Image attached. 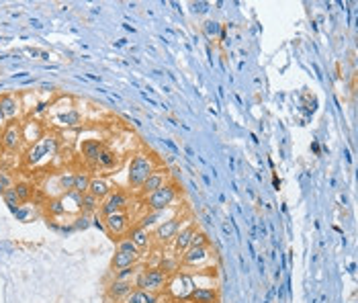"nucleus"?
<instances>
[{
    "label": "nucleus",
    "mask_w": 358,
    "mask_h": 303,
    "mask_svg": "<svg viewBox=\"0 0 358 303\" xmlns=\"http://www.w3.org/2000/svg\"><path fill=\"white\" fill-rule=\"evenodd\" d=\"M60 147V139L56 135H43L39 141H35L29 152H27V162L29 164H39L45 158H51Z\"/></svg>",
    "instance_id": "nucleus-1"
},
{
    "label": "nucleus",
    "mask_w": 358,
    "mask_h": 303,
    "mask_svg": "<svg viewBox=\"0 0 358 303\" xmlns=\"http://www.w3.org/2000/svg\"><path fill=\"white\" fill-rule=\"evenodd\" d=\"M176 199V186L174 184H162L158 191L147 195V207L151 211H164L168 209Z\"/></svg>",
    "instance_id": "nucleus-2"
},
{
    "label": "nucleus",
    "mask_w": 358,
    "mask_h": 303,
    "mask_svg": "<svg viewBox=\"0 0 358 303\" xmlns=\"http://www.w3.org/2000/svg\"><path fill=\"white\" fill-rule=\"evenodd\" d=\"M151 172H153L151 160L143 154H137L129 164V184L131 186H141Z\"/></svg>",
    "instance_id": "nucleus-3"
},
{
    "label": "nucleus",
    "mask_w": 358,
    "mask_h": 303,
    "mask_svg": "<svg viewBox=\"0 0 358 303\" xmlns=\"http://www.w3.org/2000/svg\"><path fill=\"white\" fill-rule=\"evenodd\" d=\"M125 205H127V197H125L121 191H115V193H111V195L105 199V203L100 205V213L107 217V215L119 213L121 209H125Z\"/></svg>",
    "instance_id": "nucleus-4"
},
{
    "label": "nucleus",
    "mask_w": 358,
    "mask_h": 303,
    "mask_svg": "<svg viewBox=\"0 0 358 303\" xmlns=\"http://www.w3.org/2000/svg\"><path fill=\"white\" fill-rule=\"evenodd\" d=\"M105 228L109 234L113 236H121L127 232L129 228V215L125 211H119V213H113V215H107L105 217Z\"/></svg>",
    "instance_id": "nucleus-5"
},
{
    "label": "nucleus",
    "mask_w": 358,
    "mask_h": 303,
    "mask_svg": "<svg viewBox=\"0 0 358 303\" xmlns=\"http://www.w3.org/2000/svg\"><path fill=\"white\" fill-rule=\"evenodd\" d=\"M21 141H23V127H21V123H17V121L9 123L7 129H5V133H3V145L7 149H17L21 145Z\"/></svg>",
    "instance_id": "nucleus-6"
},
{
    "label": "nucleus",
    "mask_w": 358,
    "mask_h": 303,
    "mask_svg": "<svg viewBox=\"0 0 358 303\" xmlns=\"http://www.w3.org/2000/svg\"><path fill=\"white\" fill-rule=\"evenodd\" d=\"M166 285V273L160 269H149L145 271V291L153 293V291H160Z\"/></svg>",
    "instance_id": "nucleus-7"
},
{
    "label": "nucleus",
    "mask_w": 358,
    "mask_h": 303,
    "mask_svg": "<svg viewBox=\"0 0 358 303\" xmlns=\"http://www.w3.org/2000/svg\"><path fill=\"white\" fill-rule=\"evenodd\" d=\"M0 111H3L5 119H15L19 115V100L13 94H3L0 96Z\"/></svg>",
    "instance_id": "nucleus-8"
},
{
    "label": "nucleus",
    "mask_w": 358,
    "mask_h": 303,
    "mask_svg": "<svg viewBox=\"0 0 358 303\" xmlns=\"http://www.w3.org/2000/svg\"><path fill=\"white\" fill-rule=\"evenodd\" d=\"M188 301H194V303H215L217 301V291L215 289H192L190 295L186 297Z\"/></svg>",
    "instance_id": "nucleus-9"
},
{
    "label": "nucleus",
    "mask_w": 358,
    "mask_h": 303,
    "mask_svg": "<svg viewBox=\"0 0 358 303\" xmlns=\"http://www.w3.org/2000/svg\"><path fill=\"white\" fill-rule=\"evenodd\" d=\"M88 193H90V195H94V197L100 201V199H107L113 191H111V184H109L105 178H90Z\"/></svg>",
    "instance_id": "nucleus-10"
},
{
    "label": "nucleus",
    "mask_w": 358,
    "mask_h": 303,
    "mask_svg": "<svg viewBox=\"0 0 358 303\" xmlns=\"http://www.w3.org/2000/svg\"><path fill=\"white\" fill-rule=\"evenodd\" d=\"M178 228H180V221H178V219H168V221H164V223L158 228L156 236H158V240H160V242H168V240L176 238Z\"/></svg>",
    "instance_id": "nucleus-11"
},
{
    "label": "nucleus",
    "mask_w": 358,
    "mask_h": 303,
    "mask_svg": "<svg viewBox=\"0 0 358 303\" xmlns=\"http://www.w3.org/2000/svg\"><path fill=\"white\" fill-rule=\"evenodd\" d=\"M207 246H196V248H188L184 254V262L186 264H201L205 258H207Z\"/></svg>",
    "instance_id": "nucleus-12"
},
{
    "label": "nucleus",
    "mask_w": 358,
    "mask_h": 303,
    "mask_svg": "<svg viewBox=\"0 0 358 303\" xmlns=\"http://www.w3.org/2000/svg\"><path fill=\"white\" fill-rule=\"evenodd\" d=\"M105 149L102 147V143L98 139H88L82 143V154L86 156V160H96L98 162V156H100V152Z\"/></svg>",
    "instance_id": "nucleus-13"
},
{
    "label": "nucleus",
    "mask_w": 358,
    "mask_h": 303,
    "mask_svg": "<svg viewBox=\"0 0 358 303\" xmlns=\"http://www.w3.org/2000/svg\"><path fill=\"white\" fill-rule=\"evenodd\" d=\"M135 260H137V254H127V252L117 250V254L113 256L111 264H113V269H119V271H121V269H129V267H133Z\"/></svg>",
    "instance_id": "nucleus-14"
},
{
    "label": "nucleus",
    "mask_w": 358,
    "mask_h": 303,
    "mask_svg": "<svg viewBox=\"0 0 358 303\" xmlns=\"http://www.w3.org/2000/svg\"><path fill=\"white\" fill-rule=\"evenodd\" d=\"M192 234H194V228H184L180 234H176V238H174V250L176 252H186L190 248Z\"/></svg>",
    "instance_id": "nucleus-15"
},
{
    "label": "nucleus",
    "mask_w": 358,
    "mask_h": 303,
    "mask_svg": "<svg viewBox=\"0 0 358 303\" xmlns=\"http://www.w3.org/2000/svg\"><path fill=\"white\" fill-rule=\"evenodd\" d=\"M162 184H164V176H162L160 172L153 170V172L145 178V182L141 184V188H143V193H145V195H151L153 191H158Z\"/></svg>",
    "instance_id": "nucleus-16"
},
{
    "label": "nucleus",
    "mask_w": 358,
    "mask_h": 303,
    "mask_svg": "<svg viewBox=\"0 0 358 303\" xmlns=\"http://www.w3.org/2000/svg\"><path fill=\"white\" fill-rule=\"evenodd\" d=\"M133 244H135V248L137 250H141V248H147V244H149V236H147V230H143V228H133L131 232H129V236H127Z\"/></svg>",
    "instance_id": "nucleus-17"
},
{
    "label": "nucleus",
    "mask_w": 358,
    "mask_h": 303,
    "mask_svg": "<svg viewBox=\"0 0 358 303\" xmlns=\"http://www.w3.org/2000/svg\"><path fill=\"white\" fill-rule=\"evenodd\" d=\"M127 303H158V295L149 291H131Z\"/></svg>",
    "instance_id": "nucleus-18"
},
{
    "label": "nucleus",
    "mask_w": 358,
    "mask_h": 303,
    "mask_svg": "<svg viewBox=\"0 0 358 303\" xmlns=\"http://www.w3.org/2000/svg\"><path fill=\"white\" fill-rule=\"evenodd\" d=\"M131 293V283L129 281H115L111 287H109V295L119 299V297H125Z\"/></svg>",
    "instance_id": "nucleus-19"
},
{
    "label": "nucleus",
    "mask_w": 358,
    "mask_h": 303,
    "mask_svg": "<svg viewBox=\"0 0 358 303\" xmlns=\"http://www.w3.org/2000/svg\"><path fill=\"white\" fill-rule=\"evenodd\" d=\"M96 207H98V199H96L94 195H90V193H84V195H82V201H80L82 213H92V211H96Z\"/></svg>",
    "instance_id": "nucleus-20"
},
{
    "label": "nucleus",
    "mask_w": 358,
    "mask_h": 303,
    "mask_svg": "<svg viewBox=\"0 0 358 303\" xmlns=\"http://www.w3.org/2000/svg\"><path fill=\"white\" fill-rule=\"evenodd\" d=\"M3 197H5V203L11 207V211L15 213L19 207H21V199H19V195H17V191H15V186H11V188H7L5 193H3Z\"/></svg>",
    "instance_id": "nucleus-21"
},
{
    "label": "nucleus",
    "mask_w": 358,
    "mask_h": 303,
    "mask_svg": "<svg viewBox=\"0 0 358 303\" xmlns=\"http://www.w3.org/2000/svg\"><path fill=\"white\" fill-rule=\"evenodd\" d=\"M88 186H90V176H88L86 172L74 174V191H76V193L84 195V193H88Z\"/></svg>",
    "instance_id": "nucleus-22"
},
{
    "label": "nucleus",
    "mask_w": 358,
    "mask_h": 303,
    "mask_svg": "<svg viewBox=\"0 0 358 303\" xmlns=\"http://www.w3.org/2000/svg\"><path fill=\"white\" fill-rule=\"evenodd\" d=\"M47 211L51 213V215H56V217H60V215H64L66 213V205L62 203L60 199H51L49 203H47Z\"/></svg>",
    "instance_id": "nucleus-23"
},
{
    "label": "nucleus",
    "mask_w": 358,
    "mask_h": 303,
    "mask_svg": "<svg viewBox=\"0 0 358 303\" xmlns=\"http://www.w3.org/2000/svg\"><path fill=\"white\" fill-rule=\"evenodd\" d=\"M60 121H62V125L74 127V125H78V123L82 121V117H80V113H78V111H70V113L60 115Z\"/></svg>",
    "instance_id": "nucleus-24"
},
{
    "label": "nucleus",
    "mask_w": 358,
    "mask_h": 303,
    "mask_svg": "<svg viewBox=\"0 0 358 303\" xmlns=\"http://www.w3.org/2000/svg\"><path fill=\"white\" fill-rule=\"evenodd\" d=\"M98 162H100V166L111 168V166H115L117 158H115V154H113L111 149H102V152H100V156H98Z\"/></svg>",
    "instance_id": "nucleus-25"
},
{
    "label": "nucleus",
    "mask_w": 358,
    "mask_h": 303,
    "mask_svg": "<svg viewBox=\"0 0 358 303\" xmlns=\"http://www.w3.org/2000/svg\"><path fill=\"white\" fill-rule=\"evenodd\" d=\"M15 191H17V195H19V199H21V203H23V201H29V197L33 195V186L27 184V182H17V184H15Z\"/></svg>",
    "instance_id": "nucleus-26"
},
{
    "label": "nucleus",
    "mask_w": 358,
    "mask_h": 303,
    "mask_svg": "<svg viewBox=\"0 0 358 303\" xmlns=\"http://www.w3.org/2000/svg\"><path fill=\"white\" fill-rule=\"evenodd\" d=\"M203 29H205V33H207V37H219L221 31H223L217 21H207V23L203 25Z\"/></svg>",
    "instance_id": "nucleus-27"
},
{
    "label": "nucleus",
    "mask_w": 358,
    "mask_h": 303,
    "mask_svg": "<svg viewBox=\"0 0 358 303\" xmlns=\"http://www.w3.org/2000/svg\"><path fill=\"white\" fill-rule=\"evenodd\" d=\"M160 217H162V211H153V213H149V215H143V217H141V223H139V228L147 230L149 225H153V223H156Z\"/></svg>",
    "instance_id": "nucleus-28"
},
{
    "label": "nucleus",
    "mask_w": 358,
    "mask_h": 303,
    "mask_svg": "<svg viewBox=\"0 0 358 303\" xmlns=\"http://www.w3.org/2000/svg\"><path fill=\"white\" fill-rule=\"evenodd\" d=\"M60 186H62L66 193L74 191V174H70V172H64V174L60 176Z\"/></svg>",
    "instance_id": "nucleus-29"
},
{
    "label": "nucleus",
    "mask_w": 358,
    "mask_h": 303,
    "mask_svg": "<svg viewBox=\"0 0 358 303\" xmlns=\"http://www.w3.org/2000/svg\"><path fill=\"white\" fill-rule=\"evenodd\" d=\"M119 250H121V252H127V254H139L137 248H135V244H133L129 238H125V240L119 242Z\"/></svg>",
    "instance_id": "nucleus-30"
},
{
    "label": "nucleus",
    "mask_w": 358,
    "mask_h": 303,
    "mask_svg": "<svg viewBox=\"0 0 358 303\" xmlns=\"http://www.w3.org/2000/svg\"><path fill=\"white\" fill-rule=\"evenodd\" d=\"M196 246H207V236L203 232H194L190 238V248H196Z\"/></svg>",
    "instance_id": "nucleus-31"
},
{
    "label": "nucleus",
    "mask_w": 358,
    "mask_h": 303,
    "mask_svg": "<svg viewBox=\"0 0 358 303\" xmlns=\"http://www.w3.org/2000/svg\"><path fill=\"white\" fill-rule=\"evenodd\" d=\"M137 291H145V271H141V273H137V277H135V285H133Z\"/></svg>",
    "instance_id": "nucleus-32"
},
{
    "label": "nucleus",
    "mask_w": 358,
    "mask_h": 303,
    "mask_svg": "<svg viewBox=\"0 0 358 303\" xmlns=\"http://www.w3.org/2000/svg\"><path fill=\"white\" fill-rule=\"evenodd\" d=\"M192 11L198 15H205L209 11V3H192Z\"/></svg>",
    "instance_id": "nucleus-33"
},
{
    "label": "nucleus",
    "mask_w": 358,
    "mask_h": 303,
    "mask_svg": "<svg viewBox=\"0 0 358 303\" xmlns=\"http://www.w3.org/2000/svg\"><path fill=\"white\" fill-rule=\"evenodd\" d=\"M13 184H11V178L7 176V174H0V195H3L7 188H11Z\"/></svg>",
    "instance_id": "nucleus-34"
},
{
    "label": "nucleus",
    "mask_w": 358,
    "mask_h": 303,
    "mask_svg": "<svg viewBox=\"0 0 358 303\" xmlns=\"http://www.w3.org/2000/svg\"><path fill=\"white\" fill-rule=\"evenodd\" d=\"M131 275H133V267H129V269H121L119 275H117V281H127Z\"/></svg>",
    "instance_id": "nucleus-35"
},
{
    "label": "nucleus",
    "mask_w": 358,
    "mask_h": 303,
    "mask_svg": "<svg viewBox=\"0 0 358 303\" xmlns=\"http://www.w3.org/2000/svg\"><path fill=\"white\" fill-rule=\"evenodd\" d=\"M174 267H176V262H174V260H162L160 271H164V273H172V271H174Z\"/></svg>",
    "instance_id": "nucleus-36"
},
{
    "label": "nucleus",
    "mask_w": 358,
    "mask_h": 303,
    "mask_svg": "<svg viewBox=\"0 0 358 303\" xmlns=\"http://www.w3.org/2000/svg\"><path fill=\"white\" fill-rule=\"evenodd\" d=\"M88 225H90V223H88V217H80V219L76 221V225H74V228H76V230H86Z\"/></svg>",
    "instance_id": "nucleus-37"
},
{
    "label": "nucleus",
    "mask_w": 358,
    "mask_h": 303,
    "mask_svg": "<svg viewBox=\"0 0 358 303\" xmlns=\"http://www.w3.org/2000/svg\"><path fill=\"white\" fill-rule=\"evenodd\" d=\"M15 215H17L19 219H27V215H29V211H27V209H21V207H19V209L15 211Z\"/></svg>",
    "instance_id": "nucleus-38"
},
{
    "label": "nucleus",
    "mask_w": 358,
    "mask_h": 303,
    "mask_svg": "<svg viewBox=\"0 0 358 303\" xmlns=\"http://www.w3.org/2000/svg\"><path fill=\"white\" fill-rule=\"evenodd\" d=\"M162 141H164V143H166V145H168V147H170V149L174 152V154H178V147H176V145H174V143H172L170 139H162Z\"/></svg>",
    "instance_id": "nucleus-39"
},
{
    "label": "nucleus",
    "mask_w": 358,
    "mask_h": 303,
    "mask_svg": "<svg viewBox=\"0 0 358 303\" xmlns=\"http://www.w3.org/2000/svg\"><path fill=\"white\" fill-rule=\"evenodd\" d=\"M92 225H94V228H98V230H107V228H105V223H102L100 219H94V223H92Z\"/></svg>",
    "instance_id": "nucleus-40"
},
{
    "label": "nucleus",
    "mask_w": 358,
    "mask_h": 303,
    "mask_svg": "<svg viewBox=\"0 0 358 303\" xmlns=\"http://www.w3.org/2000/svg\"><path fill=\"white\" fill-rule=\"evenodd\" d=\"M203 180H205V184H207V186L211 184V180H209V176H207V174H203Z\"/></svg>",
    "instance_id": "nucleus-41"
},
{
    "label": "nucleus",
    "mask_w": 358,
    "mask_h": 303,
    "mask_svg": "<svg viewBox=\"0 0 358 303\" xmlns=\"http://www.w3.org/2000/svg\"><path fill=\"white\" fill-rule=\"evenodd\" d=\"M184 152H186V154H188V156H194V149H192V147H186Z\"/></svg>",
    "instance_id": "nucleus-42"
},
{
    "label": "nucleus",
    "mask_w": 358,
    "mask_h": 303,
    "mask_svg": "<svg viewBox=\"0 0 358 303\" xmlns=\"http://www.w3.org/2000/svg\"><path fill=\"white\" fill-rule=\"evenodd\" d=\"M5 121V115H3V111H0V123H3Z\"/></svg>",
    "instance_id": "nucleus-43"
}]
</instances>
